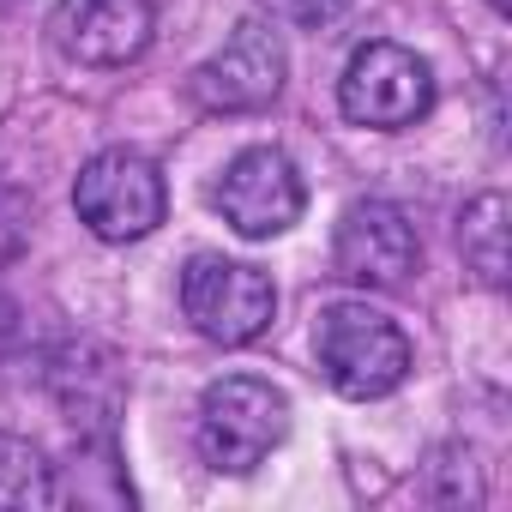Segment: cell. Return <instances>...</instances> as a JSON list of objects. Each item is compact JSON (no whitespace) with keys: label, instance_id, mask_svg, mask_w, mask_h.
<instances>
[{"label":"cell","instance_id":"6da1fadb","mask_svg":"<svg viewBox=\"0 0 512 512\" xmlns=\"http://www.w3.org/2000/svg\"><path fill=\"white\" fill-rule=\"evenodd\" d=\"M290 434V398L260 374H223L199 398V452L223 476L260 470Z\"/></svg>","mask_w":512,"mask_h":512},{"label":"cell","instance_id":"7a4b0ae2","mask_svg":"<svg viewBox=\"0 0 512 512\" xmlns=\"http://www.w3.org/2000/svg\"><path fill=\"white\" fill-rule=\"evenodd\" d=\"M314 356L344 398H386L410 380V338L368 302H332L314 320Z\"/></svg>","mask_w":512,"mask_h":512},{"label":"cell","instance_id":"3957f363","mask_svg":"<svg viewBox=\"0 0 512 512\" xmlns=\"http://www.w3.org/2000/svg\"><path fill=\"white\" fill-rule=\"evenodd\" d=\"M338 109L356 127L404 133L434 109V73L404 43H362L344 67V79H338Z\"/></svg>","mask_w":512,"mask_h":512},{"label":"cell","instance_id":"277c9868","mask_svg":"<svg viewBox=\"0 0 512 512\" xmlns=\"http://www.w3.org/2000/svg\"><path fill=\"white\" fill-rule=\"evenodd\" d=\"M181 314L211 344H253L278 314V290L260 266L223 260V253H199L181 272Z\"/></svg>","mask_w":512,"mask_h":512},{"label":"cell","instance_id":"5b68a950","mask_svg":"<svg viewBox=\"0 0 512 512\" xmlns=\"http://www.w3.org/2000/svg\"><path fill=\"white\" fill-rule=\"evenodd\" d=\"M73 205H79V223L97 241H139V235H151L163 223L169 193H163V175H157L151 157L97 151L73 181Z\"/></svg>","mask_w":512,"mask_h":512},{"label":"cell","instance_id":"8992f818","mask_svg":"<svg viewBox=\"0 0 512 512\" xmlns=\"http://www.w3.org/2000/svg\"><path fill=\"white\" fill-rule=\"evenodd\" d=\"M211 199H217L223 223H229L235 235H247V241H272V235H284V229L302 217V205H308L296 163H290L284 151H272V145L241 151V157L223 169V181H217Z\"/></svg>","mask_w":512,"mask_h":512},{"label":"cell","instance_id":"52a82bcc","mask_svg":"<svg viewBox=\"0 0 512 512\" xmlns=\"http://www.w3.org/2000/svg\"><path fill=\"white\" fill-rule=\"evenodd\" d=\"M193 103L217 109V115H241V109H266L284 91V37L260 19H241L229 31V43L187 79Z\"/></svg>","mask_w":512,"mask_h":512},{"label":"cell","instance_id":"ba28073f","mask_svg":"<svg viewBox=\"0 0 512 512\" xmlns=\"http://www.w3.org/2000/svg\"><path fill=\"white\" fill-rule=\"evenodd\" d=\"M332 253H338V272L350 284H362V290H398L416 272V260H422V241H416V229H410V217L398 205L362 199V205H350L338 217Z\"/></svg>","mask_w":512,"mask_h":512},{"label":"cell","instance_id":"9c48e42d","mask_svg":"<svg viewBox=\"0 0 512 512\" xmlns=\"http://www.w3.org/2000/svg\"><path fill=\"white\" fill-rule=\"evenodd\" d=\"M151 0H61L49 37L79 67H127L151 49Z\"/></svg>","mask_w":512,"mask_h":512},{"label":"cell","instance_id":"30bf717a","mask_svg":"<svg viewBox=\"0 0 512 512\" xmlns=\"http://www.w3.org/2000/svg\"><path fill=\"white\" fill-rule=\"evenodd\" d=\"M55 500V464L19 440V434H0V512H31Z\"/></svg>","mask_w":512,"mask_h":512},{"label":"cell","instance_id":"8fae6325","mask_svg":"<svg viewBox=\"0 0 512 512\" xmlns=\"http://www.w3.org/2000/svg\"><path fill=\"white\" fill-rule=\"evenodd\" d=\"M458 247H464V266L482 284H500L506 278V199L500 193H482L458 217Z\"/></svg>","mask_w":512,"mask_h":512},{"label":"cell","instance_id":"7c38bea8","mask_svg":"<svg viewBox=\"0 0 512 512\" xmlns=\"http://www.w3.org/2000/svg\"><path fill=\"white\" fill-rule=\"evenodd\" d=\"M266 7L278 13V19H290V25H308V31H320V25H332L350 0H266Z\"/></svg>","mask_w":512,"mask_h":512},{"label":"cell","instance_id":"4fadbf2b","mask_svg":"<svg viewBox=\"0 0 512 512\" xmlns=\"http://www.w3.org/2000/svg\"><path fill=\"white\" fill-rule=\"evenodd\" d=\"M488 7H494V13H512V0H488Z\"/></svg>","mask_w":512,"mask_h":512}]
</instances>
